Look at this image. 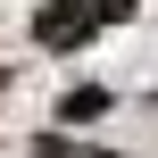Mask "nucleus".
<instances>
[{"mask_svg":"<svg viewBox=\"0 0 158 158\" xmlns=\"http://www.w3.org/2000/svg\"><path fill=\"white\" fill-rule=\"evenodd\" d=\"M92 17H100V0H50V8H42V42H50V50H75V42L92 33Z\"/></svg>","mask_w":158,"mask_h":158,"instance_id":"f257e3e1","label":"nucleus"},{"mask_svg":"<svg viewBox=\"0 0 158 158\" xmlns=\"http://www.w3.org/2000/svg\"><path fill=\"white\" fill-rule=\"evenodd\" d=\"M100 108H108V92L92 83V92H67V108H58V117H67V125H83V117H100Z\"/></svg>","mask_w":158,"mask_h":158,"instance_id":"f03ea898","label":"nucleus"},{"mask_svg":"<svg viewBox=\"0 0 158 158\" xmlns=\"http://www.w3.org/2000/svg\"><path fill=\"white\" fill-rule=\"evenodd\" d=\"M33 158H108V150H83V142H58L50 133V142H33Z\"/></svg>","mask_w":158,"mask_h":158,"instance_id":"7ed1b4c3","label":"nucleus"},{"mask_svg":"<svg viewBox=\"0 0 158 158\" xmlns=\"http://www.w3.org/2000/svg\"><path fill=\"white\" fill-rule=\"evenodd\" d=\"M100 17H133V0H100Z\"/></svg>","mask_w":158,"mask_h":158,"instance_id":"20e7f679","label":"nucleus"},{"mask_svg":"<svg viewBox=\"0 0 158 158\" xmlns=\"http://www.w3.org/2000/svg\"><path fill=\"white\" fill-rule=\"evenodd\" d=\"M0 75H8V67H0Z\"/></svg>","mask_w":158,"mask_h":158,"instance_id":"39448f33","label":"nucleus"}]
</instances>
